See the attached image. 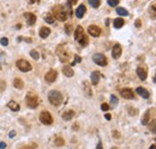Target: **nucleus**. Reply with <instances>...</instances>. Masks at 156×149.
<instances>
[{"instance_id": "obj_22", "label": "nucleus", "mask_w": 156, "mask_h": 149, "mask_svg": "<svg viewBox=\"0 0 156 149\" xmlns=\"http://www.w3.org/2000/svg\"><path fill=\"white\" fill-rule=\"evenodd\" d=\"M44 20H46L47 23H49V24H54L55 18L53 17V15H52V13H47V15L44 16Z\"/></svg>"}, {"instance_id": "obj_20", "label": "nucleus", "mask_w": 156, "mask_h": 149, "mask_svg": "<svg viewBox=\"0 0 156 149\" xmlns=\"http://www.w3.org/2000/svg\"><path fill=\"white\" fill-rule=\"evenodd\" d=\"M7 106H9V108L12 110V111H15V112L20 111V105H18L17 102H15V101H10Z\"/></svg>"}, {"instance_id": "obj_25", "label": "nucleus", "mask_w": 156, "mask_h": 149, "mask_svg": "<svg viewBox=\"0 0 156 149\" xmlns=\"http://www.w3.org/2000/svg\"><path fill=\"white\" fill-rule=\"evenodd\" d=\"M117 13H118V15H120V16H129L127 10H125V9H122V7H118Z\"/></svg>"}, {"instance_id": "obj_40", "label": "nucleus", "mask_w": 156, "mask_h": 149, "mask_svg": "<svg viewBox=\"0 0 156 149\" xmlns=\"http://www.w3.org/2000/svg\"><path fill=\"white\" fill-rule=\"evenodd\" d=\"M96 149H102V143L101 142H98V147H96Z\"/></svg>"}, {"instance_id": "obj_37", "label": "nucleus", "mask_w": 156, "mask_h": 149, "mask_svg": "<svg viewBox=\"0 0 156 149\" xmlns=\"http://www.w3.org/2000/svg\"><path fill=\"white\" fill-rule=\"evenodd\" d=\"M5 148H6V144H5L4 142H1V143H0V149H5Z\"/></svg>"}, {"instance_id": "obj_33", "label": "nucleus", "mask_w": 156, "mask_h": 149, "mask_svg": "<svg viewBox=\"0 0 156 149\" xmlns=\"http://www.w3.org/2000/svg\"><path fill=\"white\" fill-rule=\"evenodd\" d=\"M55 144H57V146H61V144H64L62 138H57V140H55Z\"/></svg>"}, {"instance_id": "obj_2", "label": "nucleus", "mask_w": 156, "mask_h": 149, "mask_svg": "<svg viewBox=\"0 0 156 149\" xmlns=\"http://www.w3.org/2000/svg\"><path fill=\"white\" fill-rule=\"evenodd\" d=\"M48 100L53 106H59L62 102V95L58 90H52L48 94Z\"/></svg>"}, {"instance_id": "obj_36", "label": "nucleus", "mask_w": 156, "mask_h": 149, "mask_svg": "<svg viewBox=\"0 0 156 149\" xmlns=\"http://www.w3.org/2000/svg\"><path fill=\"white\" fill-rule=\"evenodd\" d=\"M78 0H67V2H69V5L70 6H72V5H76V2H77Z\"/></svg>"}, {"instance_id": "obj_24", "label": "nucleus", "mask_w": 156, "mask_h": 149, "mask_svg": "<svg viewBox=\"0 0 156 149\" xmlns=\"http://www.w3.org/2000/svg\"><path fill=\"white\" fill-rule=\"evenodd\" d=\"M149 119H150V117H149V111H147L145 114H144V117H143V119H142V124H143V125H148V124H149Z\"/></svg>"}, {"instance_id": "obj_42", "label": "nucleus", "mask_w": 156, "mask_h": 149, "mask_svg": "<svg viewBox=\"0 0 156 149\" xmlns=\"http://www.w3.org/2000/svg\"><path fill=\"white\" fill-rule=\"evenodd\" d=\"M150 149H156V144H153V146H150Z\"/></svg>"}, {"instance_id": "obj_29", "label": "nucleus", "mask_w": 156, "mask_h": 149, "mask_svg": "<svg viewBox=\"0 0 156 149\" xmlns=\"http://www.w3.org/2000/svg\"><path fill=\"white\" fill-rule=\"evenodd\" d=\"M118 4H119V0H108V5L112 7H115Z\"/></svg>"}, {"instance_id": "obj_11", "label": "nucleus", "mask_w": 156, "mask_h": 149, "mask_svg": "<svg viewBox=\"0 0 156 149\" xmlns=\"http://www.w3.org/2000/svg\"><path fill=\"white\" fill-rule=\"evenodd\" d=\"M24 18H25L27 23H28L29 25H34V23L36 22V16H35L34 13H31V12L24 13Z\"/></svg>"}, {"instance_id": "obj_43", "label": "nucleus", "mask_w": 156, "mask_h": 149, "mask_svg": "<svg viewBox=\"0 0 156 149\" xmlns=\"http://www.w3.org/2000/svg\"><path fill=\"white\" fill-rule=\"evenodd\" d=\"M154 82L156 83V74H155V77H154Z\"/></svg>"}, {"instance_id": "obj_31", "label": "nucleus", "mask_w": 156, "mask_h": 149, "mask_svg": "<svg viewBox=\"0 0 156 149\" xmlns=\"http://www.w3.org/2000/svg\"><path fill=\"white\" fill-rule=\"evenodd\" d=\"M0 42H1L2 46H7V45H9V40H7L6 37H2V38L0 40Z\"/></svg>"}, {"instance_id": "obj_12", "label": "nucleus", "mask_w": 156, "mask_h": 149, "mask_svg": "<svg viewBox=\"0 0 156 149\" xmlns=\"http://www.w3.org/2000/svg\"><path fill=\"white\" fill-rule=\"evenodd\" d=\"M112 56H113L114 59L120 58V56H121V47H120V45H114V47L112 49Z\"/></svg>"}, {"instance_id": "obj_27", "label": "nucleus", "mask_w": 156, "mask_h": 149, "mask_svg": "<svg viewBox=\"0 0 156 149\" xmlns=\"http://www.w3.org/2000/svg\"><path fill=\"white\" fill-rule=\"evenodd\" d=\"M149 129H150V131H151V132L156 133V119L151 122V124L149 125Z\"/></svg>"}, {"instance_id": "obj_16", "label": "nucleus", "mask_w": 156, "mask_h": 149, "mask_svg": "<svg viewBox=\"0 0 156 149\" xmlns=\"http://www.w3.org/2000/svg\"><path fill=\"white\" fill-rule=\"evenodd\" d=\"M49 34H51V29L49 28L43 27V28L40 29V36L42 37V38H47V37L49 36Z\"/></svg>"}, {"instance_id": "obj_23", "label": "nucleus", "mask_w": 156, "mask_h": 149, "mask_svg": "<svg viewBox=\"0 0 156 149\" xmlns=\"http://www.w3.org/2000/svg\"><path fill=\"white\" fill-rule=\"evenodd\" d=\"M13 85H15L16 88H18V89H22V88H23V81H22L20 78H15Z\"/></svg>"}, {"instance_id": "obj_41", "label": "nucleus", "mask_w": 156, "mask_h": 149, "mask_svg": "<svg viewBox=\"0 0 156 149\" xmlns=\"http://www.w3.org/2000/svg\"><path fill=\"white\" fill-rule=\"evenodd\" d=\"M15 135H16V132H15V131H11V132H10V137H13Z\"/></svg>"}, {"instance_id": "obj_17", "label": "nucleus", "mask_w": 156, "mask_h": 149, "mask_svg": "<svg viewBox=\"0 0 156 149\" xmlns=\"http://www.w3.org/2000/svg\"><path fill=\"white\" fill-rule=\"evenodd\" d=\"M73 115H75V112L70 110V111H66L62 113V119L64 120H71L73 118Z\"/></svg>"}, {"instance_id": "obj_21", "label": "nucleus", "mask_w": 156, "mask_h": 149, "mask_svg": "<svg viewBox=\"0 0 156 149\" xmlns=\"http://www.w3.org/2000/svg\"><path fill=\"white\" fill-rule=\"evenodd\" d=\"M114 28H117V29H119V28H121V27H124V24H125V22H124V19L122 18H117L114 19Z\"/></svg>"}, {"instance_id": "obj_9", "label": "nucleus", "mask_w": 156, "mask_h": 149, "mask_svg": "<svg viewBox=\"0 0 156 149\" xmlns=\"http://www.w3.org/2000/svg\"><path fill=\"white\" fill-rule=\"evenodd\" d=\"M121 96L124 97V99H129V100H131V99H133L135 97V94H133V90H131V89H129V88H124L121 92Z\"/></svg>"}, {"instance_id": "obj_28", "label": "nucleus", "mask_w": 156, "mask_h": 149, "mask_svg": "<svg viewBox=\"0 0 156 149\" xmlns=\"http://www.w3.org/2000/svg\"><path fill=\"white\" fill-rule=\"evenodd\" d=\"M111 104H112V106H117L118 105V97L117 96H114V95H112V96H111Z\"/></svg>"}, {"instance_id": "obj_3", "label": "nucleus", "mask_w": 156, "mask_h": 149, "mask_svg": "<svg viewBox=\"0 0 156 149\" xmlns=\"http://www.w3.org/2000/svg\"><path fill=\"white\" fill-rule=\"evenodd\" d=\"M75 38L77 40L79 43H80V46H83V47H85V46L88 45V37L85 36L84 30H83V28H82V27H77V28H76V31H75Z\"/></svg>"}, {"instance_id": "obj_30", "label": "nucleus", "mask_w": 156, "mask_h": 149, "mask_svg": "<svg viewBox=\"0 0 156 149\" xmlns=\"http://www.w3.org/2000/svg\"><path fill=\"white\" fill-rule=\"evenodd\" d=\"M30 56H31L33 59H35V60H37V59H39V53H37L36 51H31V52H30Z\"/></svg>"}, {"instance_id": "obj_10", "label": "nucleus", "mask_w": 156, "mask_h": 149, "mask_svg": "<svg viewBox=\"0 0 156 149\" xmlns=\"http://www.w3.org/2000/svg\"><path fill=\"white\" fill-rule=\"evenodd\" d=\"M88 33L91 35V36L94 37H98L100 36V34H101V29L96 27V25H90L89 28H88Z\"/></svg>"}, {"instance_id": "obj_26", "label": "nucleus", "mask_w": 156, "mask_h": 149, "mask_svg": "<svg viewBox=\"0 0 156 149\" xmlns=\"http://www.w3.org/2000/svg\"><path fill=\"white\" fill-rule=\"evenodd\" d=\"M89 4L94 7V9H98L101 4V0H89Z\"/></svg>"}, {"instance_id": "obj_38", "label": "nucleus", "mask_w": 156, "mask_h": 149, "mask_svg": "<svg viewBox=\"0 0 156 149\" xmlns=\"http://www.w3.org/2000/svg\"><path fill=\"white\" fill-rule=\"evenodd\" d=\"M105 117H106V119H107V120H109V119H111V118H112V115H111V114H109V113H107V114H106V115H105Z\"/></svg>"}, {"instance_id": "obj_34", "label": "nucleus", "mask_w": 156, "mask_h": 149, "mask_svg": "<svg viewBox=\"0 0 156 149\" xmlns=\"http://www.w3.org/2000/svg\"><path fill=\"white\" fill-rule=\"evenodd\" d=\"M82 59H80V56H75V61L73 63H71V65H75V64H77V63H79Z\"/></svg>"}, {"instance_id": "obj_15", "label": "nucleus", "mask_w": 156, "mask_h": 149, "mask_svg": "<svg viewBox=\"0 0 156 149\" xmlns=\"http://www.w3.org/2000/svg\"><path fill=\"white\" fill-rule=\"evenodd\" d=\"M136 92L138 95H140L142 97H144V99H148L149 96H150V94H149V92L147 90V89H144V88H142V87H138L136 89Z\"/></svg>"}, {"instance_id": "obj_35", "label": "nucleus", "mask_w": 156, "mask_h": 149, "mask_svg": "<svg viewBox=\"0 0 156 149\" xmlns=\"http://www.w3.org/2000/svg\"><path fill=\"white\" fill-rule=\"evenodd\" d=\"M65 30H66V33H67V34H71V25H70V24H67V25L65 27Z\"/></svg>"}, {"instance_id": "obj_6", "label": "nucleus", "mask_w": 156, "mask_h": 149, "mask_svg": "<svg viewBox=\"0 0 156 149\" xmlns=\"http://www.w3.org/2000/svg\"><path fill=\"white\" fill-rule=\"evenodd\" d=\"M27 105L30 108H36L39 106V99L35 95H28L27 96Z\"/></svg>"}, {"instance_id": "obj_18", "label": "nucleus", "mask_w": 156, "mask_h": 149, "mask_svg": "<svg viewBox=\"0 0 156 149\" xmlns=\"http://www.w3.org/2000/svg\"><path fill=\"white\" fill-rule=\"evenodd\" d=\"M98 81H100V74H98V71H94V72L91 74V83H93L94 85H96L98 83Z\"/></svg>"}, {"instance_id": "obj_13", "label": "nucleus", "mask_w": 156, "mask_h": 149, "mask_svg": "<svg viewBox=\"0 0 156 149\" xmlns=\"http://www.w3.org/2000/svg\"><path fill=\"white\" fill-rule=\"evenodd\" d=\"M85 12H87L85 6L84 5H79L77 7V10H76V16H77L78 18H83L84 15H85Z\"/></svg>"}, {"instance_id": "obj_19", "label": "nucleus", "mask_w": 156, "mask_h": 149, "mask_svg": "<svg viewBox=\"0 0 156 149\" xmlns=\"http://www.w3.org/2000/svg\"><path fill=\"white\" fill-rule=\"evenodd\" d=\"M62 72H64L65 76H67V77H72L73 76V70L70 66H64L62 67Z\"/></svg>"}, {"instance_id": "obj_14", "label": "nucleus", "mask_w": 156, "mask_h": 149, "mask_svg": "<svg viewBox=\"0 0 156 149\" xmlns=\"http://www.w3.org/2000/svg\"><path fill=\"white\" fill-rule=\"evenodd\" d=\"M137 74H138V77H139L142 81L147 79V70H145V67L139 66V67L137 69Z\"/></svg>"}, {"instance_id": "obj_1", "label": "nucleus", "mask_w": 156, "mask_h": 149, "mask_svg": "<svg viewBox=\"0 0 156 149\" xmlns=\"http://www.w3.org/2000/svg\"><path fill=\"white\" fill-rule=\"evenodd\" d=\"M72 11H71V6L67 4V5H58L53 9V17L57 18L58 20H66V18L69 16H71Z\"/></svg>"}, {"instance_id": "obj_4", "label": "nucleus", "mask_w": 156, "mask_h": 149, "mask_svg": "<svg viewBox=\"0 0 156 149\" xmlns=\"http://www.w3.org/2000/svg\"><path fill=\"white\" fill-rule=\"evenodd\" d=\"M40 120L42 124L44 125H51L53 123V118L51 115V113H48L47 111H43L41 114H40Z\"/></svg>"}, {"instance_id": "obj_32", "label": "nucleus", "mask_w": 156, "mask_h": 149, "mask_svg": "<svg viewBox=\"0 0 156 149\" xmlns=\"http://www.w3.org/2000/svg\"><path fill=\"white\" fill-rule=\"evenodd\" d=\"M101 108H102V111H108L109 110V106L107 104H102L101 105Z\"/></svg>"}, {"instance_id": "obj_39", "label": "nucleus", "mask_w": 156, "mask_h": 149, "mask_svg": "<svg viewBox=\"0 0 156 149\" xmlns=\"http://www.w3.org/2000/svg\"><path fill=\"white\" fill-rule=\"evenodd\" d=\"M136 27L137 28H139V27H140V20H139V19H137L136 20Z\"/></svg>"}, {"instance_id": "obj_7", "label": "nucleus", "mask_w": 156, "mask_h": 149, "mask_svg": "<svg viewBox=\"0 0 156 149\" xmlns=\"http://www.w3.org/2000/svg\"><path fill=\"white\" fill-rule=\"evenodd\" d=\"M16 64H17V67L20 69V71H23V72H28V71H30V70H31V65H30L27 60L20 59V60H18Z\"/></svg>"}, {"instance_id": "obj_8", "label": "nucleus", "mask_w": 156, "mask_h": 149, "mask_svg": "<svg viewBox=\"0 0 156 149\" xmlns=\"http://www.w3.org/2000/svg\"><path fill=\"white\" fill-rule=\"evenodd\" d=\"M57 77H58V74H57V71H54V70H51V71H48L46 76H44V79L48 82V83H53L55 79H57Z\"/></svg>"}, {"instance_id": "obj_5", "label": "nucleus", "mask_w": 156, "mask_h": 149, "mask_svg": "<svg viewBox=\"0 0 156 149\" xmlns=\"http://www.w3.org/2000/svg\"><path fill=\"white\" fill-rule=\"evenodd\" d=\"M93 60H94V63H96L100 66H106V65H107V58L103 56V54H101V53L94 54Z\"/></svg>"}]
</instances>
